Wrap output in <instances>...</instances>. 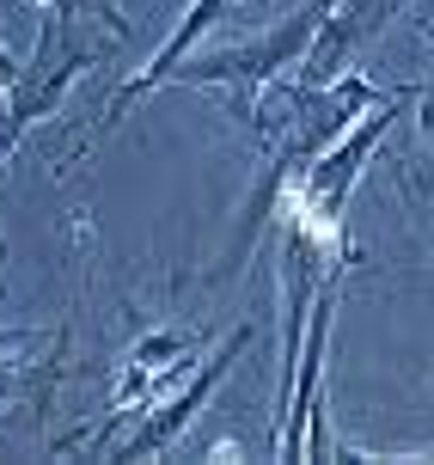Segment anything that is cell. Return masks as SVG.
I'll use <instances>...</instances> for the list:
<instances>
[{
  "label": "cell",
  "mask_w": 434,
  "mask_h": 465,
  "mask_svg": "<svg viewBox=\"0 0 434 465\" xmlns=\"http://www.w3.org/2000/svg\"><path fill=\"white\" fill-rule=\"evenodd\" d=\"M330 6H337V0H306L294 19H281L275 31H263V37H252V44H227V49H208V55L178 62V68H172V80L227 93V116H239L245 129H263L257 93H263V86H275V80H281V74H288L300 55L312 49L319 25L330 19Z\"/></svg>",
  "instance_id": "6da1fadb"
},
{
  "label": "cell",
  "mask_w": 434,
  "mask_h": 465,
  "mask_svg": "<svg viewBox=\"0 0 434 465\" xmlns=\"http://www.w3.org/2000/svg\"><path fill=\"white\" fill-rule=\"evenodd\" d=\"M252 337H257L252 325H245V331H232V337H227V349H221V355H208V361H202V373H196V380H190V386H183V392L172 398L165 411H153V417L141 422V435H135V441H129V447H123L116 460H141V453H165V447L178 441V435H183V429H190V422L202 417L208 392H214V386L227 380V368H232V361H239V355H245V349H252Z\"/></svg>",
  "instance_id": "7a4b0ae2"
},
{
  "label": "cell",
  "mask_w": 434,
  "mask_h": 465,
  "mask_svg": "<svg viewBox=\"0 0 434 465\" xmlns=\"http://www.w3.org/2000/svg\"><path fill=\"white\" fill-rule=\"evenodd\" d=\"M227 6H232V0H196V6H190V13L178 19V31H172V37L160 44V55H153V62H147V68H141L135 80H129V86H123V93H116L111 104H104V116H98V129H111L116 116H123L129 104H135V98H147L153 86H165V80H172V68H178L183 55L196 49V37H202L208 25H221V19H227Z\"/></svg>",
  "instance_id": "3957f363"
},
{
  "label": "cell",
  "mask_w": 434,
  "mask_h": 465,
  "mask_svg": "<svg viewBox=\"0 0 434 465\" xmlns=\"http://www.w3.org/2000/svg\"><path fill=\"white\" fill-rule=\"evenodd\" d=\"M404 116H410V147L391 160V184H398L404 203H410L416 221L434 227V86L416 93Z\"/></svg>",
  "instance_id": "277c9868"
},
{
  "label": "cell",
  "mask_w": 434,
  "mask_h": 465,
  "mask_svg": "<svg viewBox=\"0 0 434 465\" xmlns=\"http://www.w3.org/2000/svg\"><path fill=\"white\" fill-rule=\"evenodd\" d=\"M13 74H19V62H13L6 44H0V111H6V86H13Z\"/></svg>",
  "instance_id": "5b68a950"
},
{
  "label": "cell",
  "mask_w": 434,
  "mask_h": 465,
  "mask_svg": "<svg viewBox=\"0 0 434 465\" xmlns=\"http://www.w3.org/2000/svg\"><path fill=\"white\" fill-rule=\"evenodd\" d=\"M398 460H434V447H422V453H398Z\"/></svg>",
  "instance_id": "8992f818"
}]
</instances>
